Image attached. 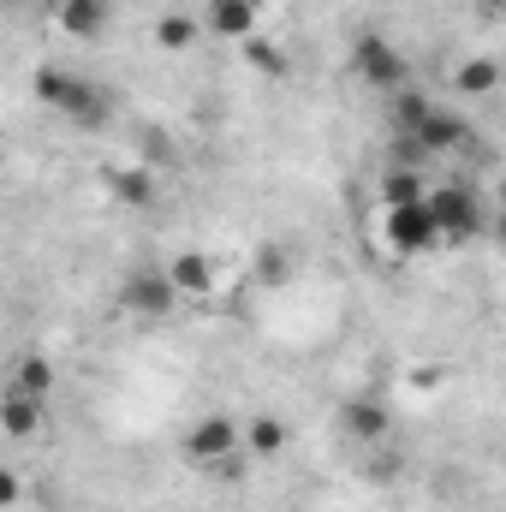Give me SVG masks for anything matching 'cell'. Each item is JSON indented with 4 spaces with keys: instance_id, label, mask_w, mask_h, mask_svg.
Instances as JSON below:
<instances>
[{
    "instance_id": "obj_1",
    "label": "cell",
    "mask_w": 506,
    "mask_h": 512,
    "mask_svg": "<svg viewBox=\"0 0 506 512\" xmlns=\"http://www.w3.org/2000/svg\"><path fill=\"white\" fill-rule=\"evenodd\" d=\"M393 131H399V155H405L411 167L441 161V155H453V149L471 143L465 114H453V108H441V102H429V96H417V90H399V96H393Z\"/></svg>"
},
{
    "instance_id": "obj_2",
    "label": "cell",
    "mask_w": 506,
    "mask_h": 512,
    "mask_svg": "<svg viewBox=\"0 0 506 512\" xmlns=\"http://www.w3.org/2000/svg\"><path fill=\"white\" fill-rule=\"evenodd\" d=\"M30 84H36V96H42L48 114H60L66 126H78V131L108 126V114H114V96H108L96 78H78V72H66V66H36Z\"/></svg>"
},
{
    "instance_id": "obj_3",
    "label": "cell",
    "mask_w": 506,
    "mask_h": 512,
    "mask_svg": "<svg viewBox=\"0 0 506 512\" xmlns=\"http://www.w3.org/2000/svg\"><path fill=\"white\" fill-rule=\"evenodd\" d=\"M179 459H185L191 471L233 477V471H245V429H239L227 411H209V417H197V423L179 435Z\"/></svg>"
},
{
    "instance_id": "obj_4",
    "label": "cell",
    "mask_w": 506,
    "mask_h": 512,
    "mask_svg": "<svg viewBox=\"0 0 506 512\" xmlns=\"http://www.w3.org/2000/svg\"><path fill=\"white\" fill-rule=\"evenodd\" d=\"M429 209H435L447 245H477L495 227V209H483V197L471 185H429Z\"/></svg>"
},
{
    "instance_id": "obj_5",
    "label": "cell",
    "mask_w": 506,
    "mask_h": 512,
    "mask_svg": "<svg viewBox=\"0 0 506 512\" xmlns=\"http://www.w3.org/2000/svg\"><path fill=\"white\" fill-rule=\"evenodd\" d=\"M381 239H387V251H393V256H435V251H447V239H441V221H435L429 197L399 203V209H381Z\"/></svg>"
},
{
    "instance_id": "obj_6",
    "label": "cell",
    "mask_w": 506,
    "mask_h": 512,
    "mask_svg": "<svg viewBox=\"0 0 506 512\" xmlns=\"http://www.w3.org/2000/svg\"><path fill=\"white\" fill-rule=\"evenodd\" d=\"M352 72H358V84H370V90H381V96H399L411 66H405V54H399L381 30H370V36L352 42Z\"/></svg>"
},
{
    "instance_id": "obj_7",
    "label": "cell",
    "mask_w": 506,
    "mask_h": 512,
    "mask_svg": "<svg viewBox=\"0 0 506 512\" xmlns=\"http://www.w3.org/2000/svg\"><path fill=\"white\" fill-rule=\"evenodd\" d=\"M120 304H126V316L161 322V316H173L185 298H179V286H173V274H167V268H137L126 286H120Z\"/></svg>"
},
{
    "instance_id": "obj_8",
    "label": "cell",
    "mask_w": 506,
    "mask_h": 512,
    "mask_svg": "<svg viewBox=\"0 0 506 512\" xmlns=\"http://www.w3.org/2000/svg\"><path fill=\"white\" fill-rule=\"evenodd\" d=\"M340 435H346L352 447H381V441L393 435V405H387L381 393H352V399H340Z\"/></svg>"
},
{
    "instance_id": "obj_9",
    "label": "cell",
    "mask_w": 506,
    "mask_h": 512,
    "mask_svg": "<svg viewBox=\"0 0 506 512\" xmlns=\"http://www.w3.org/2000/svg\"><path fill=\"white\" fill-rule=\"evenodd\" d=\"M48 18L72 42H102L108 36V18H114V0H48Z\"/></svg>"
},
{
    "instance_id": "obj_10",
    "label": "cell",
    "mask_w": 506,
    "mask_h": 512,
    "mask_svg": "<svg viewBox=\"0 0 506 512\" xmlns=\"http://www.w3.org/2000/svg\"><path fill=\"white\" fill-rule=\"evenodd\" d=\"M48 423V393H30L24 382H6V399H0V429L12 435V441H24V435H36Z\"/></svg>"
},
{
    "instance_id": "obj_11",
    "label": "cell",
    "mask_w": 506,
    "mask_h": 512,
    "mask_svg": "<svg viewBox=\"0 0 506 512\" xmlns=\"http://www.w3.org/2000/svg\"><path fill=\"white\" fill-rule=\"evenodd\" d=\"M256 12H262V0H203V24H209V36H227V42L256 36Z\"/></svg>"
},
{
    "instance_id": "obj_12",
    "label": "cell",
    "mask_w": 506,
    "mask_h": 512,
    "mask_svg": "<svg viewBox=\"0 0 506 512\" xmlns=\"http://www.w3.org/2000/svg\"><path fill=\"white\" fill-rule=\"evenodd\" d=\"M167 274H173V286H179V298H185V304H197V298H209V292H215V262H209L203 251L167 256Z\"/></svg>"
},
{
    "instance_id": "obj_13",
    "label": "cell",
    "mask_w": 506,
    "mask_h": 512,
    "mask_svg": "<svg viewBox=\"0 0 506 512\" xmlns=\"http://www.w3.org/2000/svg\"><path fill=\"white\" fill-rule=\"evenodd\" d=\"M376 197H381V209H399V203H417V197H429V185H423V173H417L411 161H393V167L381 173Z\"/></svg>"
},
{
    "instance_id": "obj_14",
    "label": "cell",
    "mask_w": 506,
    "mask_h": 512,
    "mask_svg": "<svg viewBox=\"0 0 506 512\" xmlns=\"http://www.w3.org/2000/svg\"><path fill=\"white\" fill-rule=\"evenodd\" d=\"M209 24H203V12H161L155 18V42L167 48V54H185V48H197V36H203Z\"/></svg>"
},
{
    "instance_id": "obj_15",
    "label": "cell",
    "mask_w": 506,
    "mask_h": 512,
    "mask_svg": "<svg viewBox=\"0 0 506 512\" xmlns=\"http://www.w3.org/2000/svg\"><path fill=\"white\" fill-rule=\"evenodd\" d=\"M286 447H292V429H286L280 417H251V423H245V453H251V459H280Z\"/></svg>"
},
{
    "instance_id": "obj_16",
    "label": "cell",
    "mask_w": 506,
    "mask_h": 512,
    "mask_svg": "<svg viewBox=\"0 0 506 512\" xmlns=\"http://www.w3.org/2000/svg\"><path fill=\"white\" fill-rule=\"evenodd\" d=\"M459 96H495L501 90V60H489V54H477V60H465L459 66Z\"/></svg>"
},
{
    "instance_id": "obj_17",
    "label": "cell",
    "mask_w": 506,
    "mask_h": 512,
    "mask_svg": "<svg viewBox=\"0 0 506 512\" xmlns=\"http://www.w3.org/2000/svg\"><path fill=\"white\" fill-rule=\"evenodd\" d=\"M108 185H114V197H120L126 209H143V203H155V179H149L143 167H120Z\"/></svg>"
},
{
    "instance_id": "obj_18",
    "label": "cell",
    "mask_w": 506,
    "mask_h": 512,
    "mask_svg": "<svg viewBox=\"0 0 506 512\" xmlns=\"http://www.w3.org/2000/svg\"><path fill=\"white\" fill-rule=\"evenodd\" d=\"M12 382H24L30 393H54V364H48V358H24V364L12 370Z\"/></svg>"
},
{
    "instance_id": "obj_19",
    "label": "cell",
    "mask_w": 506,
    "mask_h": 512,
    "mask_svg": "<svg viewBox=\"0 0 506 512\" xmlns=\"http://www.w3.org/2000/svg\"><path fill=\"white\" fill-rule=\"evenodd\" d=\"M251 54H256V66H262V72H286V66H280V54H274V48H262V42H256Z\"/></svg>"
},
{
    "instance_id": "obj_20",
    "label": "cell",
    "mask_w": 506,
    "mask_h": 512,
    "mask_svg": "<svg viewBox=\"0 0 506 512\" xmlns=\"http://www.w3.org/2000/svg\"><path fill=\"white\" fill-rule=\"evenodd\" d=\"M489 239H501V245H506V209H495V227H489Z\"/></svg>"
},
{
    "instance_id": "obj_21",
    "label": "cell",
    "mask_w": 506,
    "mask_h": 512,
    "mask_svg": "<svg viewBox=\"0 0 506 512\" xmlns=\"http://www.w3.org/2000/svg\"><path fill=\"white\" fill-rule=\"evenodd\" d=\"M495 209H506V179L495 185Z\"/></svg>"
},
{
    "instance_id": "obj_22",
    "label": "cell",
    "mask_w": 506,
    "mask_h": 512,
    "mask_svg": "<svg viewBox=\"0 0 506 512\" xmlns=\"http://www.w3.org/2000/svg\"><path fill=\"white\" fill-rule=\"evenodd\" d=\"M489 6H495V12H501V18H506V0H489Z\"/></svg>"
}]
</instances>
